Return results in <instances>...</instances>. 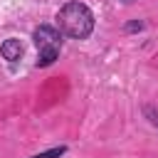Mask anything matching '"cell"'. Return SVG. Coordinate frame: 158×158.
<instances>
[{
	"instance_id": "obj_4",
	"label": "cell",
	"mask_w": 158,
	"mask_h": 158,
	"mask_svg": "<svg viewBox=\"0 0 158 158\" xmlns=\"http://www.w3.org/2000/svg\"><path fill=\"white\" fill-rule=\"evenodd\" d=\"M143 116L148 118V123H151V126H156V128H158V106L146 104V106H143Z\"/></svg>"
},
{
	"instance_id": "obj_6",
	"label": "cell",
	"mask_w": 158,
	"mask_h": 158,
	"mask_svg": "<svg viewBox=\"0 0 158 158\" xmlns=\"http://www.w3.org/2000/svg\"><path fill=\"white\" fill-rule=\"evenodd\" d=\"M121 2H133V0H121Z\"/></svg>"
},
{
	"instance_id": "obj_5",
	"label": "cell",
	"mask_w": 158,
	"mask_h": 158,
	"mask_svg": "<svg viewBox=\"0 0 158 158\" xmlns=\"http://www.w3.org/2000/svg\"><path fill=\"white\" fill-rule=\"evenodd\" d=\"M64 153H67V146H57V148H49V151L37 153V156H32V158H59V156H64Z\"/></svg>"
},
{
	"instance_id": "obj_1",
	"label": "cell",
	"mask_w": 158,
	"mask_h": 158,
	"mask_svg": "<svg viewBox=\"0 0 158 158\" xmlns=\"http://www.w3.org/2000/svg\"><path fill=\"white\" fill-rule=\"evenodd\" d=\"M59 32L72 40H86L94 30V12L84 2H67L57 12Z\"/></svg>"
},
{
	"instance_id": "obj_3",
	"label": "cell",
	"mask_w": 158,
	"mask_h": 158,
	"mask_svg": "<svg viewBox=\"0 0 158 158\" xmlns=\"http://www.w3.org/2000/svg\"><path fill=\"white\" fill-rule=\"evenodd\" d=\"M0 54H2L7 62H17V59L22 57V42H20V40H15V37L5 40V42H2V47H0Z\"/></svg>"
},
{
	"instance_id": "obj_2",
	"label": "cell",
	"mask_w": 158,
	"mask_h": 158,
	"mask_svg": "<svg viewBox=\"0 0 158 158\" xmlns=\"http://www.w3.org/2000/svg\"><path fill=\"white\" fill-rule=\"evenodd\" d=\"M32 40H35V47H37V64L49 67L62 49V32L49 27V25H40L32 32Z\"/></svg>"
}]
</instances>
